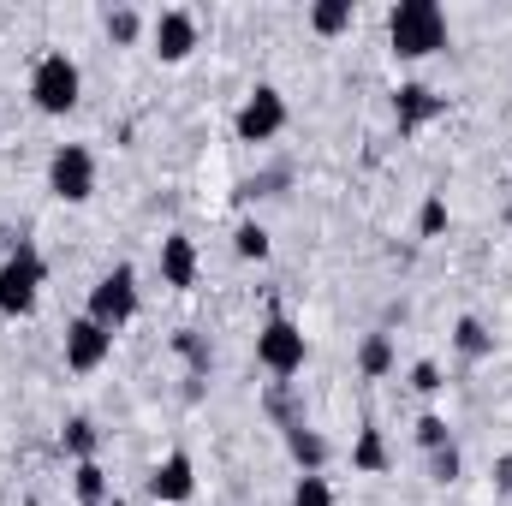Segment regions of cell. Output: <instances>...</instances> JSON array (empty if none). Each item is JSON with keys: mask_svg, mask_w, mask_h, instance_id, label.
I'll return each mask as SVG.
<instances>
[{"mask_svg": "<svg viewBox=\"0 0 512 506\" xmlns=\"http://www.w3.org/2000/svg\"><path fill=\"white\" fill-rule=\"evenodd\" d=\"M387 42H393V60H429L447 48V12L435 0H399L387 12Z\"/></svg>", "mask_w": 512, "mask_h": 506, "instance_id": "cell-1", "label": "cell"}, {"mask_svg": "<svg viewBox=\"0 0 512 506\" xmlns=\"http://www.w3.org/2000/svg\"><path fill=\"white\" fill-rule=\"evenodd\" d=\"M78 96H84V72H78V60H72L66 48H48V54L30 66V102H36V114L66 120V114L78 108Z\"/></svg>", "mask_w": 512, "mask_h": 506, "instance_id": "cell-2", "label": "cell"}, {"mask_svg": "<svg viewBox=\"0 0 512 506\" xmlns=\"http://www.w3.org/2000/svg\"><path fill=\"white\" fill-rule=\"evenodd\" d=\"M42 286H48V262H42V251L30 239H18L12 251L0 256V316H12V322L30 316Z\"/></svg>", "mask_w": 512, "mask_h": 506, "instance_id": "cell-3", "label": "cell"}, {"mask_svg": "<svg viewBox=\"0 0 512 506\" xmlns=\"http://www.w3.org/2000/svg\"><path fill=\"white\" fill-rule=\"evenodd\" d=\"M137 310H143V292H137V268H131V262H114V268H108V274L90 286V310H84V316H90V322H102L108 334H120V328H126Z\"/></svg>", "mask_w": 512, "mask_h": 506, "instance_id": "cell-4", "label": "cell"}, {"mask_svg": "<svg viewBox=\"0 0 512 506\" xmlns=\"http://www.w3.org/2000/svg\"><path fill=\"white\" fill-rule=\"evenodd\" d=\"M304 358H310V340H304V328L292 322V316H268L262 328H256V364L268 370V376H298L304 370Z\"/></svg>", "mask_w": 512, "mask_h": 506, "instance_id": "cell-5", "label": "cell"}, {"mask_svg": "<svg viewBox=\"0 0 512 506\" xmlns=\"http://www.w3.org/2000/svg\"><path fill=\"white\" fill-rule=\"evenodd\" d=\"M48 191L60 203H90L96 197V155L84 143H54V155H48Z\"/></svg>", "mask_w": 512, "mask_h": 506, "instance_id": "cell-6", "label": "cell"}, {"mask_svg": "<svg viewBox=\"0 0 512 506\" xmlns=\"http://www.w3.org/2000/svg\"><path fill=\"white\" fill-rule=\"evenodd\" d=\"M280 131H286V96L274 84H256L239 102V114H233V137L239 143H274Z\"/></svg>", "mask_w": 512, "mask_h": 506, "instance_id": "cell-7", "label": "cell"}, {"mask_svg": "<svg viewBox=\"0 0 512 506\" xmlns=\"http://www.w3.org/2000/svg\"><path fill=\"white\" fill-rule=\"evenodd\" d=\"M108 358H114V334H108L102 322H90V316H72V322H66V370L90 376V370H102Z\"/></svg>", "mask_w": 512, "mask_h": 506, "instance_id": "cell-8", "label": "cell"}, {"mask_svg": "<svg viewBox=\"0 0 512 506\" xmlns=\"http://www.w3.org/2000/svg\"><path fill=\"white\" fill-rule=\"evenodd\" d=\"M149 42H155V60L179 66V60H191V48H197V18H191L185 6H167V12H155Z\"/></svg>", "mask_w": 512, "mask_h": 506, "instance_id": "cell-9", "label": "cell"}, {"mask_svg": "<svg viewBox=\"0 0 512 506\" xmlns=\"http://www.w3.org/2000/svg\"><path fill=\"white\" fill-rule=\"evenodd\" d=\"M149 495H155L161 506H185L191 495H197V465H191L185 447H173V453L149 471Z\"/></svg>", "mask_w": 512, "mask_h": 506, "instance_id": "cell-10", "label": "cell"}, {"mask_svg": "<svg viewBox=\"0 0 512 506\" xmlns=\"http://www.w3.org/2000/svg\"><path fill=\"white\" fill-rule=\"evenodd\" d=\"M441 114H447V96H435L429 84H399L393 90V126L399 131H423Z\"/></svg>", "mask_w": 512, "mask_h": 506, "instance_id": "cell-11", "label": "cell"}, {"mask_svg": "<svg viewBox=\"0 0 512 506\" xmlns=\"http://www.w3.org/2000/svg\"><path fill=\"white\" fill-rule=\"evenodd\" d=\"M197 268H203V256L191 245V233H167V239H161V280H167L173 292H191V286H197Z\"/></svg>", "mask_w": 512, "mask_h": 506, "instance_id": "cell-12", "label": "cell"}, {"mask_svg": "<svg viewBox=\"0 0 512 506\" xmlns=\"http://www.w3.org/2000/svg\"><path fill=\"white\" fill-rule=\"evenodd\" d=\"M286 453H292V465H298V477H322V465H328V435L322 429H310L304 417L298 423H286Z\"/></svg>", "mask_w": 512, "mask_h": 506, "instance_id": "cell-13", "label": "cell"}, {"mask_svg": "<svg viewBox=\"0 0 512 506\" xmlns=\"http://www.w3.org/2000/svg\"><path fill=\"white\" fill-rule=\"evenodd\" d=\"M387 465H393L387 435L376 429V423H364V429H358V441H352V471H358V477H382Z\"/></svg>", "mask_w": 512, "mask_h": 506, "instance_id": "cell-14", "label": "cell"}, {"mask_svg": "<svg viewBox=\"0 0 512 506\" xmlns=\"http://www.w3.org/2000/svg\"><path fill=\"white\" fill-rule=\"evenodd\" d=\"M453 352H459L465 364H483V358H495V334L483 328V316H459V322H453Z\"/></svg>", "mask_w": 512, "mask_h": 506, "instance_id": "cell-15", "label": "cell"}, {"mask_svg": "<svg viewBox=\"0 0 512 506\" xmlns=\"http://www.w3.org/2000/svg\"><path fill=\"white\" fill-rule=\"evenodd\" d=\"M393 364H399V352H393V334H364V346H358V370L370 381L393 376Z\"/></svg>", "mask_w": 512, "mask_h": 506, "instance_id": "cell-16", "label": "cell"}, {"mask_svg": "<svg viewBox=\"0 0 512 506\" xmlns=\"http://www.w3.org/2000/svg\"><path fill=\"white\" fill-rule=\"evenodd\" d=\"M352 18H358L352 0H316V6H310V30H316V36H346Z\"/></svg>", "mask_w": 512, "mask_h": 506, "instance_id": "cell-17", "label": "cell"}, {"mask_svg": "<svg viewBox=\"0 0 512 506\" xmlns=\"http://www.w3.org/2000/svg\"><path fill=\"white\" fill-rule=\"evenodd\" d=\"M72 489H78V506H108V471L96 459L72 465Z\"/></svg>", "mask_w": 512, "mask_h": 506, "instance_id": "cell-18", "label": "cell"}, {"mask_svg": "<svg viewBox=\"0 0 512 506\" xmlns=\"http://www.w3.org/2000/svg\"><path fill=\"white\" fill-rule=\"evenodd\" d=\"M60 447H66V459H72V465H84V459H96L102 435H96V423H90V417H72V423H66V435H60Z\"/></svg>", "mask_w": 512, "mask_h": 506, "instance_id": "cell-19", "label": "cell"}, {"mask_svg": "<svg viewBox=\"0 0 512 506\" xmlns=\"http://www.w3.org/2000/svg\"><path fill=\"white\" fill-rule=\"evenodd\" d=\"M173 352L191 364V376H209V370H215V352H209V340H203L197 328H179V334H173Z\"/></svg>", "mask_w": 512, "mask_h": 506, "instance_id": "cell-20", "label": "cell"}, {"mask_svg": "<svg viewBox=\"0 0 512 506\" xmlns=\"http://www.w3.org/2000/svg\"><path fill=\"white\" fill-rule=\"evenodd\" d=\"M137 36H143V12H137V6H114V12H108V42H114V48H131Z\"/></svg>", "mask_w": 512, "mask_h": 506, "instance_id": "cell-21", "label": "cell"}, {"mask_svg": "<svg viewBox=\"0 0 512 506\" xmlns=\"http://www.w3.org/2000/svg\"><path fill=\"white\" fill-rule=\"evenodd\" d=\"M441 233H447V197L429 191L423 209H417V239H441Z\"/></svg>", "mask_w": 512, "mask_h": 506, "instance_id": "cell-22", "label": "cell"}, {"mask_svg": "<svg viewBox=\"0 0 512 506\" xmlns=\"http://www.w3.org/2000/svg\"><path fill=\"white\" fill-rule=\"evenodd\" d=\"M417 447H423V453L453 447V429H447V417H441V411H423V417H417Z\"/></svg>", "mask_w": 512, "mask_h": 506, "instance_id": "cell-23", "label": "cell"}, {"mask_svg": "<svg viewBox=\"0 0 512 506\" xmlns=\"http://www.w3.org/2000/svg\"><path fill=\"white\" fill-rule=\"evenodd\" d=\"M286 506H334V483L328 477H298Z\"/></svg>", "mask_w": 512, "mask_h": 506, "instance_id": "cell-24", "label": "cell"}, {"mask_svg": "<svg viewBox=\"0 0 512 506\" xmlns=\"http://www.w3.org/2000/svg\"><path fill=\"white\" fill-rule=\"evenodd\" d=\"M233 251L245 256V262H268V251H274V245H268V233H262L256 221H245V227L233 233Z\"/></svg>", "mask_w": 512, "mask_h": 506, "instance_id": "cell-25", "label": "cell"}, {"mask_svg": "<svg viewBox=\"0 0 512 506\" xmlns=\"http://www.w3.org/2000/svg\"><path fill=\"white\" fill-rule=\"evenodd\" d=\"M441 387H447V381H441V364H435V358H417V364H411V393L435 399Z\"/></svg>", "mask_w": 512, "mask_h": 506, "instance_id": "cell-26", "label": "cell"}, {"mask_svg": "<svg viewBox=\"0 0 512 506\" xmlns=\"http://www.w3.org/2000/svg\"><path fill=\"white\" fill-rule=\"evenodd\" d=\"M459 471H465V459H459V447H441V453H429V477L447 489V483H459Z\"/></svg>", "mask_w": 512, "mask_h": 506, "instance_id": "cell-27", "label": "cell"}, {"mask_svg": "<svg viewBox=\"0 0 512 506\" xmlns=\"http://www.w3.org/2000/svg\"><path fill=\"white\" fill-rule=\"evenodd\" d=\"M495 489L512 495V453H507V459H495Z\"/></svg>", "mask_w": 512, "mask_h": 506, "instance_id": "cell-28", "label": "cell"}, {"mask_svg": "<svg viewBox=\"0 0 512 506\" xmlns=\"http://www.w3.org/2000/svg\"><path fill=\"white\" fill-rule=\"evenodd\" d=\"M0 239H6V233H0Z\"/></svg>", "mask_w": 512, "mask_h": 506, "instance_id": "cell-29", "label": "cell"}]
</instances>
